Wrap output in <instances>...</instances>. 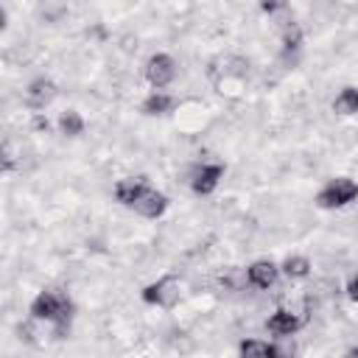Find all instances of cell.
<instances>
[{"mask_svg": "<svg viewBox=\"0 0 358 358\" xmlns=\"http://www.w3.org/2000/svg\"><path fill=\"white\" fill-rule=\"evenodd\" d=\"M179 67H176V59L168 56V53H154L148 56L145 62V81L154 87V90H165L168 84H173Z\"/></svg>", "mask_w": 358, "mask_h": 358, "instance_id": "4", "label": "cell"}, {"mask_svg": "<svg viewBox=\"0 0 358 358\" xmlns=\"http://www.w3.org/2000/svg\"><path fill=\"white\" fill-rule=\"evenodd\" d=\"M257 6H260V11H266V14H277V11H282V8L288 6V0H257Z\"/></svg>", "mask_w": 358, "mask_h": 358, "instance_id": "18", "label": "cell"}, {"mask_svg": "<svg viewBox=\"0 0 358 358\" xmlns=\"http://www.w3.org/2000/svg\"><path fill=\"white\" fill-rule=\"evenodd\" d=\"M355 199H358V182L350 179V176H336V179H327L322 185V190L316 193V207H322V210H341V207H347Z\"/></svg>", "mask_w": 358, "mask_h": 358, "instance_id": "2", "label": "cell"}, {"mask_svg": "<svg viewBox=\"0 0 358 358\" xmlns=\"http://www.w3.org/2000/svg\"><path fill=\"white\" fill-rule=\"evenodd\" d=\"M302 324H305V319H302L299 313L288 310V308H277V310L266 319V330H268L271 336H277V338H288V336L299 333Z\"/></svg>", "mask_w": 358, "mask_h": 358, "instance_id": "5", "label": "cell"}, {"mask_svg": "<svg viewBox=\"0 0 358 358\" xmlns=\"http://www.w3.org/2000/svg\"><path fill=\"white\" fill-rule=\"evenodd\" d=\"M64 8H67L64 0H42V14H45L50 22H56V20L64 14Z\"/></svg>", "mask_w": 358, "mask_h": 358, "instance_id": "17", "label": "cell"}, {"mask_svg": "<svg viewBox=\"0 0 358 358\" xmlns=\"http://www.w3.org/2000/svg\"><path fill=\"white\" fill-rule=\"evenodd\" d=\"M48 126H50L48 117H42V115L36 112V115H34V129H45V131H48Z\"/></svg>", "mask_w": 358, "mask_h": 358, "instance_id": "20", "label": "cell"}, {"mask_svg": "<svg viewBox=\"0 0 358 358\" xmlns=\"http://www.w3.org/2000/svg\"><path fill=\"white\" fill-rule=\"evenodd\" d=\"M221 176H224V165H221V162H204V165L190 176V190H193L196 196H210V193L218 187Z\"/></svg>", "mask_w": 358, "mask_h": 358, "instance_id": "6", "label": "cell"}, {"mask_svg": "<svg viewBox=\"0 0 358 358\" xmlns=\"http://www.w3.org/2000/svg\"><path fill=\"white\" fill-rule=\"evenodd\" d=\"M347 296H350L352 302H358V274H355V277L347 282Z\"/></svg>", "mask_w": 358, "mask_h": 358, "instance_id": "19", "label": "cell"}, {"mask_svg": "<svg viewBox=\"0 0 358 358\" xmlns=\"http://www.w3.org/2000/svg\"><path fill=\"white\" fill-rule=\"evenodd\" d=\"M148 187H151V185H148L145 176H123V179H117V185H115V199H117L120 204L131 207Z\"/></svg>", "mask_w": 358, "mask_h": 358, "instance_id": "10", "label": "cell"}, {"mask_svg": "<svg viewBox=\"0 0 358 358\" xmlns=\"http://www.w3.org/2000/svg\"><path fill=\"white\" fill-rule=\"evenodd\" d=\"M168 204H171V199H168L162 190L148 187V190L131 204V210H134L137 215H143V218H159V215H165Z\"/></svg>", "mask_w": 358, "mask_h": 358, "instance_id": "8", "label": "cell"}, {"mask_svg": "<svg viewBox=\"0 0 358 358\" xmlns=\"http://www.w3.org/2000/svg\"><path fill=\"white\" fill-rule=\"evenodd\" d=\"M280 274H282V268H280L274 260H268V257L252 260V263L246 266V280H249L255 288H271Z\"/></svg>", "mask_w": 358, "mask_h": 358, "instance_id": "7", "label": "cell"}, {"mask_svg": "<svg viewBox=\"0 0 358 358\" xmlns=\"http://www.w3.org/2000/svg\"><path fill=\"white\" fill-rule=\"evenodd\" d=\"M173 106H176V98H173L171 92H165V90H154V92H148V95L143 98L140 112L148 115V117H159V115H168Z\"/></svg>", "mask_w": 358, "mask_h": 358, "instance_id": "11", "label": "cell"}, {"mask_svg": "<svg viewBox=\"0 0 358 358\" xmlns=\"http://www.w3.org/2000/svg\"><path fill=\"white\" fill-rule=\"evenodd\" d=\"M238 352L243 358H274L280 350L271 341H266V338H243L238 344Z\"/></svg>", "mask_w": 358, "mask_h": 358, "instance_id": "12", "label": "cell"}, {"mask_svg": "<svg viewBox=\"0 0 358 358\" xmlns=\"http://www.w3.org/2000/svg\"><path fill=\"white\" fill-rule=\"evenodd\" d=\"M280 268H282V274H285L288 280H305V277L310 274V260H308L305 255H288Z\"/></svg>", "mask_w": 358, "mask_h": 358, "instance_id": "14", "label": "cell"}, {"mask_svg": "<svg viewBox=\"0 0 358 358\" xmlns=\"http://www.w3.org/2000/svg\"><path fill=\"white\" fill-rule=\"evenodd\" d=\"M280 39H282L285 48H299V45H302V28H299L294 20H288V22H282V28H280Z\"/></svg>", "mask_w": 358, "mask_h": 358, "instance_id": "16", "label": "cell"}, {"mask_svg": "<svg viewBox=\"0 0 358 358\" xmlns=\"http://www.w3.org/2000/svg\"><path fill=\"white\" fill-rule=\"evenodd\" d=\"M347 355H358V347H350V350H347Z\"/></svg>", "mask_w": 358, "mask_h": 358, "instance_id": "21", "label": "cell"}, {"mask_svg": "<svg viewBox=\"0 0 358 358\" xmlns=\"http://www.w3.org/2000/svg\"><path fill=\"white\" fill-rule=\"evenodd\" d=\"M140 296H143L145 305L173 308V305H179V299H182V282H179L173 274H165V277H159L157 282L145 285Z\"/></svg>", "mask_w": 358, "mask_h": 358, "instance_id": "3", "label": "cell"}, {"mask_svg": "<svg viewBox=\"0 0 358 358\" xmlns=\"http://www.w3.org/2000/svg\"><path fill=\"white\" fill-rule=\"evenodd\" d=\"M333 112L336 115H358V87H344L333 98Z\"/></svg>", "mask_w": 358, "mask_h": 358, "instance_id": "15", "label": "cell"}, {"mask_svg": "<svg viewBox=\"0 0 358 358\" xmlns=\"http://www.w3.org/2000/svg\"><path fill=\"white\" fill-rule=\"evenodd\" d=\"M28 313L34 322H50L59 333L67 327L70 316H73V305L64 294H56V291H39L31 305H28Z\"/></svg>", "mask_w": 358, "mask_h": 358, "instance_id": "1", "label": "cell"}, {"mask_svg": "<svg viewBox=\"0 0 358 358\" xmlns=\"http://www.w3.org/2000/svg\"><path fill=\"white\" fill-rule=\"evenodd\" d=\"M56 95H59L56 81H53V78H45V76L34 78V81L28 84V90H25V101H28L31 109H45Z\"/></svg>", "mask_w": 358, "mask_h": 358, "instance_id": "9", "label": "cell"}, {"mask_svg": "<svg viewBox=\"0 0 358 358\" xmlns=\"http://www.w3.org/2000/svg\"><path fill=\"white\" fill-rule=\"evenodd\" d=\"M56 126H59V131H62L64 137H81L87 123H84V117H81L76 109H64V112L59 115Z\"/></svg>", "mask_w": 358, "mask_h": 358, "instance_id": "13", "label": "cell"}]
</instances>
